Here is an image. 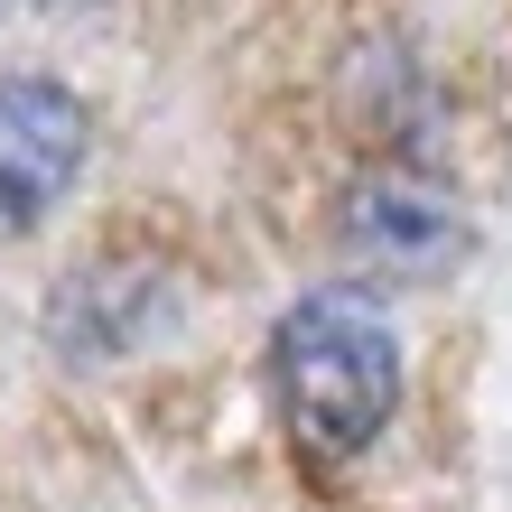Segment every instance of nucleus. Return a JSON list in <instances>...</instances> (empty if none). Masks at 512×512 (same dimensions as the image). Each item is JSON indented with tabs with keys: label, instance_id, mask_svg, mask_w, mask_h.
<instances>
[{
	"label": "nucleus",
	"instance_id": "obj_3",
	"mask_svg": "<svg viewBox=\"0 0 512 512\" xmlns=\"http://www.w3.org/2000/svg\"><path fill=\"white\" fill-rule=\"evenodd\" d=\"M345 243L354 261H373L382 280H447L466 261V215L447 187H419V177H373L345 205Z\"/></svg>",
	"mask_w": 512,
	"mask_h": 512
},
{
	"label": "nucleus",
	"instance_id": "obj_1",
	"mask_svg": "<svg viewBox=\"0 0 512 512\" xmlns=\"http://www.w3.org/2000/svg\"><path fill=\"white\" fill-rule=\"evenodd\" d=\"M280 410H289V438L326 466L364 457L391 429V410H401V336L373 308V289L336 280V289H308L280 317Z\"/></svg>",
	"mask_w": 512,
	"mask_h": 512
},
{
	"label": "nucleus",
	"instance_id": "obj_2",
	"mask_svg": "<svg viewBox=\"0 0 512 512\" xmlns=\"http://www.w3.org/2000/svg\"><path fill=\"white\" fill-rule=\"evenodd\" d=\"M84 168V112L66 84L47 75H10L0 84V243L38 233L56 205H66Z\"/></svg>",
	"mask_w": 512,
	"mask_h": 512
},
{
	"label": "nucleus",
	"instance_id": "obj_4",
	"mask_svg": "<svg viewBox=\"0 0 512 512\" xmlns=\"http://www.w3.org/2000/svg\"><path fill=\"white\" fill-rule=\"evenodd\" d=\"M0 10H10V0H0Z\"/></svg>",
	"mask_w": 512,
	"mask_h": 512
}]
</instances>
